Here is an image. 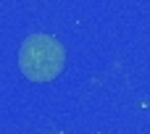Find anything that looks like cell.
<instances>
[{"mask_svg": "<svg viewBox=\"0 0 150 134\" xmlns=\"http://www.w3.org/2000/svg\"><path fill=\"white\" fill-rule=\"evenodd\" d=\"M66 66L63 45L50 34H32L18 50V68L29 82H53Z\"/></svg>", "mask_w": 150, "mask_h": 134, "instance_id": "cell-1", "label": "cell"}]
</instances>
